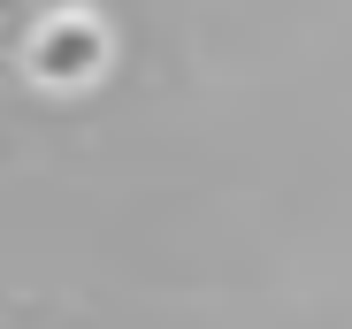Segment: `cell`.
<instances>
[{"label":"cell","instance_id":"obj_1","mask_svg":"<svg viewBox=\"0 0 352 329\" xmlns=\"http://www.w3.org/2000/svg\"><path fill=\"white\" fill-rule=\"evenodd\" d=\"M107 54H115V38H107V23H100L92 8H54V16H38L31 38H23V69H31L46 92H85V84L107 69Z\"/></svg>","mask_w":352,"mask_h":329}]
</instances>
